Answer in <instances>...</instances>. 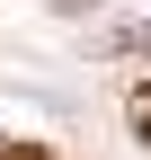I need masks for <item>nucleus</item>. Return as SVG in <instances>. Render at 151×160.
I'll use <instances>...</instances> for the list:
<instances>
[{"instance_id": "nucleus-1", "label": "nucleus", "mask_w": 151, "mask_h": 160, "mask_svg": "<svg viewBox=\"0 0 151 160\" xmlns=\"http://www.w3.org/2000/svg\"><path fill=\"white\" fill-rule=\"evenodd\" d=\"M124 116H134V133L151 142V89H134V98H124Z\"/></svg>"}]
</instances>
